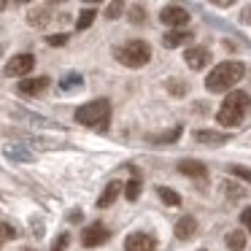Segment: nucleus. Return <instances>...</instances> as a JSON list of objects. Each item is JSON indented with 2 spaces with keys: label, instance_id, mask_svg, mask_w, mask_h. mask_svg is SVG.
<instances>
[{
  "label": "nucleus",
  "instance_id": "1",
  "mask_svg": "<svg viewBox=\"0 0 251 251\" xmlns=\"http://www.w3.org/2000/svg\"><path fill=\"white\" fill-rule=\"evenodd\" d=\"M243 76H246L243 62H235V60L232 62H222V65H216L211 73H208L205 89L208 92H229Z\"/></svg>",
  "mask_w": 251,
  "mask_h": 251
},
{
  "label": "nucleus",
  "instance_id": "2",
  "mask_svg": "<svg viewBox=\"0 0 251 251\" xmlns=\"http://www.w3.org/2000/svg\"><path fill=\"white\" fill-rule=\"evenodd\" d=\"M249 105H251V98L246 92H240V89H235V92H229L227 98H224V103H222V108H219V114H216V122L222 127H238L240 122L246 119V111H249Z\"/></svg>",
  "mask_w": 251,
  "mask_h": 251
},
{
  "label": "nucleus",
  "instance_id": "3",
  "mask_svg": "<svg viewBox=\"0 0 251 251\" xmlns=\"http://www.w3.org/2000/svg\"><path fill=\"white\" fill-rule=\"evenodd\" d=\"M111 119V103L105 98L92 100V103H84L81 108H76V122L84 127H98V130H105Z\"/></svg>",
  "mask_w": 251,
  "mask_h": 251
},
{
  "label": "nucleus",
  "instance_id": "4",
  "mask_svg": "<svg viewBox=\"0 0 251 251\" xmlns=\"http://www.w3.org/2000/svg\"><path fill=\"white\" fill-rule=\"evenodd\" d=\"M114 57L127 68H143L149 60H151V46L146 41H130V44L119 46L114 51Z\"/></svg>",
  "mask_w": 251,
  "mask_h": 251
},
{
  "label": "nucleus",
  "instance_id": "5",
  "mask_svg": "<svg viewBox=\"0 0 251 251\" xmlns=\"http://www.w3.org/2000/svg\"><path fill=\"white\" fill-rule=\"evenodd\" d=\"M108 238H111V232H108V227H105L103 222H92V224H89V227L81 232V243L87 246V249H95V246L105 243Z\"/></svg>",
  "mask_w": 251,
  "mask_h": 251
},
{
  "label": "nucleus",
  "instance_id": "6",
  "mask_svg": "<svg viewBox=\"0 0 251 251\" xmlns=\"http://www.w3.org/2000/svg\"><path fill=\"white\" fill-rule=\"evenodd\" d=\"M159 19L165 27H184V25H189V11L181 6H165L159 11Z\"/></svg>",
  "mask_w": 251,
  "mask_h": 251
},
{
  "label": "nucleus",
  "instance_id": "7",
  "mask_svg": "<svg viewBox=\"0 0 251 251\" xmlns=\"http://www.w3.org/2000/svg\"><path fill=\"white\" fill-rule=\"evenodd\" d=\"M35 68V57L33 54H17L6 62V76H27L30 71Z\"/></svg>",
  "mask_w": 251,
  "mask_h": 251
},
{
  "label": "nucleus",
  "instance_id": "8",
  "mask_svg": "<svg viewBox=\"0 0 251 251\" xmlns=\"http://www.w3.org/2000/svg\"><path fill=\"white\" fill-rule=\"evenodd\" d=\"M154 249H157V240L149 232H132L125 240V251H154Z\"/></svg>",
  "mask_w": 251,
  "mask_h": 251
},
{
  "label": "nucleus",
  "instance_id": "9",
  "mask_svg": "<svg viewBox=\"0 0 251 251\" xmlns=\"http://www.w3.org/2000/svg\"><path fill=\"white\" fill-rule=\"evenodd\" d=\"M49 89V76H35V78H22L17 87L19 95H27V98H35V95L46 92Z\"/></svg>",
  "mask_w": 251,
  "mask_h": 251
},
{
  "label": "nucleus",
  "instance_id": "10",
  "mask_svg": "<svg viewBox=\"0 0 251 251\" xmlns=\"http://www.w3.org/2000/svg\"><path fill=\"white\" fill-rule=\"evenodd\" d=\"M184 60H186V65H189L192 71H202V68L211 62V51H208L205 46H192V49H186Z\"/></svg>",
  "mask_w": 251,
  "mask_h": 251
},
{
  "label": "nucleus",
  "instance_id": "11",
  "mask_svg": "<svg viewBox=\"0 0 251 251\" xmlns=\"http://www.w3.org/2000/svg\"><path fill=\"white\" fill-rule=\"evenodd\" d=\"M197 235V219L195 216H181L176 222V238L178 240H192Z\"/></svg>",
  "mask_w": 251,
  "mask_h": 251
},
{
  "label": "nucleus",
  "instance_id": "12",
  "mask_svg": "<svg viewBox=\"0 0 251 251\" xmlns=\"http://www.w3.org/2000/svg\"><path fill=\"white\" fill-rule=\"evenodd\" d=\"M178 170L184 176H189V178H197V181H205L208 178V168L202 162H197V159H184V162L178 165Z\"/></svg>",
  "mask_w": 251,
  "mask_h": 251
},
{
  "label": "nucleus",
  "instance_id": "13",
  "mask_svg": "<svg viewBox=\"0 0 251 251\" xmlns=\"http://www.w3.org/2000/svg\"><path fill=\"white\" fill-rule=\"evenodd\" d=\"M186 41H192V33H189V30H184V27H173L170 33H165V35H162V44L168 46V49L184 46Z\"/></svg>",
  "mask_w": 251,
  "mask_h": 251
},
{
  "label": "nucleus",
  "instance_id": "14",
  "mask_svg": "<svg viewBox=\"0 0 251 251\" xmlns=\"http://www.w3.org/2000/svg\"><path fill=\"white\" fill-rule=\"evenodd\" d=\"M195 141L197 143H205V146H222V143L229 141L227 132H213V130H197L195 132Z\"/></svg>",
  "mask_w": 251,
  "mask_h": 251
},
{
  "label": "nucleus",
  "instance_id": "15",
  "mask_svg": "<svg viewBox=\"0 0 251 251\" xmlns=\"http://www.w3.org/2000/svg\"><path fill=\"white\" fill-rule=\"evenodd\" d=\"M3 154H6L8 159H14V162H33V157H35L30 149L19 146V143H8V146L3 149Z\"/></svg>",
  "mask_w": 251,
  "mask_h": 251
},
{
  "label": "nucleus",
  "instance_id": "16",
  "mask_svg": "<svg viewBox=\"0 0 251 251\" xmlns=\"http://www.w3.org/2000/svg\"><path fill=\"white\" fill-rule=\"evenodd\" d=\"M119 195H122V184H119V181H111V184L103 189V195L98 197V208H111Z\"/></svg>",
  "mask_w": 251,
  "mask_h": 251
},
{
  "label": "nucleus",
  "instance_id": "17",
  "mask_svg": "<svg viewBox=\"0 0 251 251\" xmlns=\"http://www.w3.org/2000/svg\"><path fill=\"white\" fill-rule=\"evenodd\" d=\"M181 132H184V127H181V125H176L173 130H168V132H159V135H149V141H151V143H157V146H165V143L178 141V138H181Z\"/></svg>",
  "mask_w": 251,
  "mask_h": 251
},
{
  "label": "nucleus",
  "instance_id": "18",
  "mask_svg": "<svg viewBox=\"0 0 251 251\" xmlns=\"http://www.w3.org/2000/svg\"><path fill=\"white\" fill-rule=\"evenodd\" d=\"M122 186H125V197H127V200L135 202L138 195H141V176H138L135 168H132V178L127 181V184H122Z\"/></svg>",
  "mask_w": 251,
  "mask_h": 251
},
{
  "label": "nucleus",
  "instance_id": "19",
  "mask_svg": "<svg viewBox=\"0 0 251 251\" xmlns=\"http://www.w3.org/2000/svg\"><path fill=\"white\" fill-rule=\"evenodd\" d=\"M27 22L33 25V27H46V25L51 22V11L49 8H33V11L27 14Z\"/></svg>",
  "mask_w": 251,
  "mask_h": 251
},
{
  "label": "nucleus",
  "instance_id": "20",
  "mask_svg": "<svg viewBox=\"0 0 251 251\" xmlns=\"http://www.w3.org/2000/svg\"><path fill=\"white\" fill-rule=\"evenodd\" d=\"M246 246V232L243 229H232V232L227 235V249L229 251H243Z\"/></svg>",
  "mask_w": 251,
  "mask_h": 251
},
{
  "label": "nucleus",
  "instance_id": "21",
  "mask_svg": "<svg viewBox=\"0 0 251 251\" xmlns=\"http://www.w3.org/2000/svg\"><path fill=\"white\" fill-rule=\"evenodd\" d=\"M157 195L162 197V202H168V205H173V208H178V205H181V197L176 195L173 189H168V186H159Z\"/></svg>",
  "mask_w": 251,
  "mask_h": 251
},
{
  "label": "nucleus",
  "instance_id": "22",
  "mask_svg": "<svg viewBox=\"0 0 251 251\" xmlns=\"http://www.w3.org/2000/svg\"><path fill=\"white\" fill-rule=\"evenodd\" d=\"M168 92L173 95V98H184V95L189 92V84L178 81V78H170V81H168Z\"/></svg>",
  "mask_w": 251,
  "mask_h": 251
},
{
  "label": "nucleus",
  "instance_id": "23",
  "mask_svg": "<svg viewBox=\"0 0 251 251\" xmlns=\"http://www.w3.org/2000/svg\"><path fill=\"white\" fill-rule=\"evenodd\" d=\"M92 22H95V8H84L76 19V30H87Z\"/></svg>",
  "mask_w": 251,
  "mask_h": 251
},
{
  "label": "nucleus",
  "instance_id": "24",
  "mask_svg": "<svg viewBox=\"0 0 251 251\" xmlns=\"http://www.w3.org/2000/svg\"><path fill=\"white\" fill-rule=\"evenodd\" d=\"M14 238H17V229H14L11 224L0 222V246H3V243H8V240H14Z\"/></svg>",
  "mask_w": 251,
  "mask_h": 251
},
{
  "label": "nucleus",
  "instance_id": "25",
  "mask_svg": "<svg viewBox=\"0 0 251 251\" xmlns=\"http://www.w3.org/2000/svg\"><path fill=\"white\" fill-rule=\"evenodd\" d=\"M122 11H125V3H122V0H111V6L105 8V17H108V19H119Z\"/></svg>",
  "mask_w": 251,
  "mask_h": 251
},
{
  "label": "nucleus",
  "instance_id": "26",
  "mask_svg": "<svg viewBox=\"0 0 251 251\" xmlns=\"http://www.w3.org/2000/svg\"><path fill=\"white\" fill-rule=\"evenodd\" d=\"M60 87L65 89V92H68V89H76V87H81V76H78V73H71V76H65V78L60 81Z\"/></svg>",
  "mask_w": 251,
  "mask_h": 251
},
{
  "label": "nucleus",
  "instance_id": "27",
  "mask_svg": "<svg viewBox=\"0 0 251 251\" xmlns=\"http://www.w3.org/2000/svg\"><path fill=\"white\" fill-rule=\"evenodd\" d=\"M130 22H132V25L146 22V8H143V6H132V8H130Z\"/></svg>",
  "mask_w": 251,
  "mask_h": 251
},
{
  "label": "nucleus",
  "instance_id": "28",
  "mask_svg": "<svg viewBox=\"0 0 251 251\" xmlns=\"http://www.w3.org/2000/svg\"><path fill=\"white\" fill-rule=\"evenodd\" d=\"M229 170H232L235 176H240L243 181H249V184H251V170H249V168H240V165H232Z\"/></svg>",
  "mask_w": 251,
  "mask_h": 251
},
{
  "label": "nucleus",
  "instance_id": "29",
  "mask_svg": "<svg viewBox=\"0 0 251 251\" xmlns=\"http://www.w3.org/2000/svg\"><path fill=\"white\" fill-rule=\"evenodd\" d=\"M46 44L49 46H62V44H68V35H49V38H46Z\"/></svg>",
  "mask_w": 251,
  "mask_h": 251
},
{
  "label": "nucleus",
  "instance_id": "30",
  "mask_svg": "<svg viewBox=\"0 0 251 251\" xmlns=\"http://www.w3.org/2000/svg\"><path fill=\"white\" fill-rule=\"evenodd\" d=\"M68 240H71V238H68V235H60V238L54 240V246H51V251H65Z\"/></svg>",
  "mask_w": 251,
  "mask_h": 251
},
{
  "label": "nucleus",
  "instance_id": "31",
  "mask_svg": "<svg viewBox=\"0 0 251 251\" xmlns=\"http://www.w3.org/2000/svg\"><path fill=\"white\" fill-rule=\"evenodd\" d=\"M240 222H243V227L251 232V208H246V211L240 213Z\"/></svg>",
  "mask_w": 251,
  "mask_h": 251
},
{
  "label": "nucleus",
  "instance_id": "32",
  "mask_svg": "<svg viewBox=\"0 0 251 251\" xmlns=\"http://www.w3.org/2000/svg\"><path fill=\"white\" fill-rule=\"evenodd\" d=\"M211 3L219 8H227V6H232V3H238V0H211Z\"/></svg>",
  "mask_w": 251,
  "mask_h": 251
},
{
  "label": "nucleus",
  "instance_id": "33",
  "mask_svg": "<svg viewBox=\"0 0 251 251\" xmlns=\"http://www.w3.org/2000/svg\"><path fill=\"white\" fill-rule=\"evenodd\" d=\"M240 19H243V22H246V25H251V6H249V8H246V11H243V14H240Z\"/></svg>",
  "mask_w": 251,
  "mask_h": 251
},
{
  "label": "nucleus",
  "instance_id": "34",
  "mask_svg": "<svg viewBox=\"0 0 251 251\" xmlns=\"http://www.w3.org/2000/svg\"><path fill=\"white\" fill-rule=\"evenodd\" d=\"M6 6H8V0H0V11H6Z\"/></svg>",
  "mask_w": 251,
  "mask_h": 251
},
{
  "label": "nucleus",
  "instance_id": "35",
  "mask_svg": "<svg viewBox=\"0 0 251 251\" xmlns=\"http://www.w3.org/2000/svg\"><path fill=\"white\" fill-rule=\"evenodd\" d=\"M84 3H103V0H84Z\"/></svg>",
  "mask_w": 251,
  "mask_h": 251
},
{
  "label": "nucleus",
  "instance_id": "36",
  "mask_svg": "<svg viewBox=\"0 0 251 251\" xmlns=\"http://www.w3.org/2000/svg\"><path fill=\"white\" fill-rule=\"evenodd\" d=\"M49 3H65V0H49Z\"/></svg>",
  "mask_w": 251,
  "mask_h": 251
},
{
  "label": "nucleus",
  "instance_id": "37",
  "mask_svg": "<svg viewBox=\"0 0 251 251\" xmlns=\"http://www.w3.org/2000/svg\"><path fill=\"white\" fill-rule=\"evenodd\" d=\"M17 3H30V0H17Z\"/></svg>",
  "mask_w": 251,
  "mask_h": 251
},
{
  "label": "nucleus",
  "instance_id": "38",
  "mask_svg": "<svg viewBox=\"0 0 251 251\" xmlns=\"http://www.w3.org/2000/svg\"><path fill=\"white\" fill-rule=\"evenodd\" d=\"M200 251H205V249H200Z\"/></svg>",
  "mask_w": 251,
  "mask_h": 251
}]
</instances>
